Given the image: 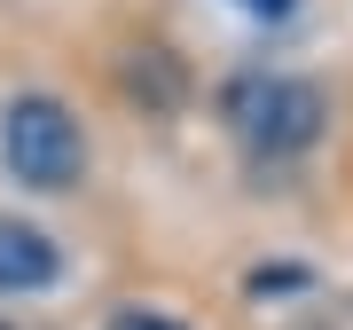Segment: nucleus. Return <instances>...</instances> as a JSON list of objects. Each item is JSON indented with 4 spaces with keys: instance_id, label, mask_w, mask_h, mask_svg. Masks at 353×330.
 Here are the masks:
<instances>
[{
    "instance_id": "6",
    "label": "nucleus",
    "mask_w": 353,
    "mask_h": 330,
    "mask_svg": "<svg viewBox=\"0 0 353 330\" xmlns=\"http://www.w3.org/2000/svg\"><path fill=\"white\" fill-rule=\"evenodd\" d=\"M0 330H8V322H0Z\"/></svg>"
},
{
    "instance_id": "2",
    "label": "nucleus",
    "mask_w": 353,
    "mask_h": 330,
    "mask_svg": "<svg viewBox=\"0 0 353 330\" xmlns=\"http://www.w3.org/2000/svg\"><path fill=\"white\" fill-rule=\"evenodd\" d=\"M0 150H8L16 181H32V189H71L87 173V134L55 95H16L0 110Z\"/></svg>"
},
{
    "instance_id": "1",
    "label": "nucleus",
    "mask_w": 353,
    "mask_h": 330,
    "mask_svg": "<svg viewBox=\"0 0 353 330\" xmlns=\"http://www.w3.org/2000/svg\"><path fill=\"white\" fill-rule=\"evenodd\" d=\"M220 110H228V126L252 142V150H267V157H290V150H306V142L322 134L330 102H322V87H314V79L243 71V79H228Z\"/></svg>"
},
{
    "instance_id": "3",
    "label": "nucleus",
    "mask_w": 353,
    "mask_h": 330,
    "mask_svg": "<svg viewBox=\"0 0 353 330\" xmlns=\"http://www.w3.org/2000/svg\"><path fill=\"white\" fill-rule=\"evenodd\" d=\"M39 283H55V244L24 220H0V291H39Z\"/></svg>"
},
{
    "instance_id": "5",
    "label": "nucleus",
    "mask_w": 353,
    "mask_h": 330,
    "mask_svg": "<svg viewBox=\"0 0 353 330\" xmlns=\"http://www.w3.org/2000/svg\"><path fill=\"white\" fill-rule=\"evenodd\" d=\"M110 330H181V322H165V315H118Z\"/></svg>"
},
{
    "instance_id": "4",
    "label": "nucleus",
    "mask_w": 353,
    "mask_h": 330,
    "mask_svg": "<svg viewBox=\"0 0 353 330\" xmlns=\"http://www.w3.org/2000/svg\"><path fill=\"white\" fill-rule=\"evenodd\" d=\"M236 8H243V16H267V24H283V16L299 8V0H236Z\"/></svg>"
}]
</instances>
